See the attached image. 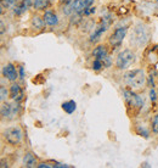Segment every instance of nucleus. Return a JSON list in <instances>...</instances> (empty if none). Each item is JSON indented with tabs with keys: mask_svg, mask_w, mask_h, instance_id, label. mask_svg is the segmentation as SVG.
Masks as SVG:
<instances>
[{
	"mask_svg": "<svg viewBox=\"0 0 158 168\" xmlns=\"http://www.w3.org/2000/svg\"><path fill=\"white\" fill-rule=\"evenodd\" d=\"M128 87H130L133 90H139L142 89L145 83H146V77L142 69H134L128 72L124 76Z\"/></svg>",
	"mask_w": 158,
	"mask_h": 168,
	"instance_id": "nucleus-1",
	"label": "nucleus"
},
{
	"mask_svg": "<svg viewBox=\"0 0 158 168\" xmlns=\"http://www.w3.org/2000/svg\"><path fill=\"white\" fill-rule=\"evenodd\" d=\"M22 131L18 127H9L2 132V138L5 139V141L12 146H16L18 144H21L22 141Z\"/></svg>",
	"mask_w": 158,
	"mask_h": 168,
	"instance_id": "nucleus-2",
	"label": "nucleus"
},
{
	"mask_svg": "<svg viewBox=\"0 0 158 168\" xmlns=\"http://www.w3.org/2000/svg\"><path fill=\"white\" fill-rule=\"evenodd\" d=\"M134 62H135V54L129 49L121 51L116 59V66L119 69H125L130 67Z\"/></svg>",
	"mask_w": 158,
	"mask_h": 168,
	"instance_id": "nucleus-3",
	"label": "nucleus"
},
{
	"mask_svg": "<svg viewBox=\"0 0 158 168\" xmlns=\"http://www.w3.org/2000/svg\"><path fill=\"white\" fill-rule=\"evenodd\" d=\"M123 94H124V98H125L128 106H130V107H133V108H134V107H135V108H141V107H142L144 100H142L139 95H136L133 90H124Z\"/></svg>",
	"mask_w": 158,
	"mask_h": 168,
	"instance_id": "nucleus-4",
	"label": "nucleus"
},
{
	"mask_svg": "<svg viewBox=\"0 0 158 168\" xmlns=\"http://www.w3.org/2000/svg\"><path fill=\"white\" fill-rule=\"evenodd\" d=\"M126 34V27H119L117 28L110 37V44L112 46H119L123 41V39L125 38Z\"/></svg>",
	"mask_w": 158,
	"mask_h": 168,
	"instance_id": "nucleus-5",
	"label": "nucleus"
},
{
	"mask_svg": "<svg viewBox=\"0 0 158 168\" xmlns=\"http://www.w3.org/2000/svg\"><path fill=\"white\" fill-rule=\"evenodd\" d=\"M93 2L94 0H74L71 5V12H74V14L84 12V10L90 7Z\"/></svg>",
	"mask_w": 158,
	"mask_h": 168,
	"instance_id": "nucleus-6",
	"label": "nucleus"
},
{
	"mask_svg": "<svg viewBox=\"0 0 158 168\" xmlns=\"http://www.w3.org/2000/svg\"><path fill=\"white\" fill-rule=\"evenodd\" d=\"M111 25V18L110 17H105L102 21H101V23H100V26L96 28L94 31V33L91 34V37H90V40L91 41H96L100 37H101V34L103 33L107 28H108V26Z\"/></svg>",
	"mask_w": 158,
	"mask_h": 168,
	"instance_id": "nucleus-7",
	"label": "nucleus"
},
{
	"mask_svg": "<svg viewBox=\"0 0 158 168\" xmlns=\"http://www.w3.org/2000/svg\"><path fill=\"white\" fill-rule=\"evenodd\" d=\"M93 56L95 59H98V60L103 61V64L106 61V66H110V64H111L110 57H108V53H107V50L103 45H100V46L95 48L94 51H93Z\"/></svg>",
	"mask_w": 158,
	"mask_h": 168,
	"instance_id": "nucleus-8",
	"label": "nucleus"
},
{
	"mask_svg": "<svg viewBox=\"0 0 158 168\" xmlns=\"http://www.w3.org/2000/svg\"><path fill=\"white\" fill-rule=\"evenodd\" d=\"M2 74L4 77L10 80V82H15L18 77V73L16 71V67L12 65V64H6L4 67H2Z\"/></svg>",
	"mask_w": 158,
	"mask_h": 168,
	"instance_id": "nucleus-9",
	"label": "nucleus"
},
{
	"mask_svg": "<svg viewBox=\"0 0 158 168\" xmlns=\"http://www.w3.org/2000/svg\"><path fill=\"white\" fill-rule=\"evenodd\" d=\"M16 115V106L9 102L1 104V116L4 118H12Z\"/></svg>",
	"mask_w": 158,
	"mask_h": 168,
	"instance_id": "nucleus-10",
	"label": "nucleus"
},
{
	"mask_svg": "<svg viewBox=\"0 0 158 168\" xmlns=\"http://www.w3.org/2000/svg\"><path fill=\"white\" fill-rule=\"evenodd\" d=\"M32 5L31 0H16L15 1V9H13V12L16 15H22L23 12H26L29 6Z\"/></svg>",
	"mask_w": 158,
	"mask_h": 168,
	"instance_id": "nucleus-11",
	"label": "nucleus"
},
{
	"mask_svg": "<svg viewBox=\"0 0 158 168\" xmlns=\"http://www.w3.org/2000/svg\"><path fill=\"white\" fill-rule=\"evenodd\" d=\"M10 98L12 100L20 101L23 98V92L18 84H12L10 88Z\"/></svg>",
	"mask_w": 158,
	"mask_h": 168,
	"instance_id": "nucleus-12",
	"label": "nucleus"
},
{
	"mask_svg": "<svg viewBox=\"0 0 158 168\" xmlns=\"http://www.w3.org/2000/svg\"><path fill=\"white\" fill-rule=\"evenodd\" d=\"M43 18H44L45 23L49 25V26H56L59 23V18H57V16L52 11H45Z\"/></svg>",
	"mask_w": 158,
	"mask_h": 168,
	"instance_id": "nucleus-13",
	"label": "nucleus"
},
{
	"mask_svg": "<svg viewBox=\"0 0 158 168\" xmlns=\"http://www.w3.org/2000/svg\"><path fill=\"white\" fill-rule=\"evenodd\" d=\"M37 160L31 152H26L23 156V166L25 167H35Z\"/></svg>",
	"mask_w": 158,
	"mask_h": 168,
	"instance_id": "nucleus-14",
	"label": "nucleus"
},
{
	"mask_svg": "<svg viewBox=\"0 0 158 168\" xmlns=\"http://www.w3.org/2000/svg\"><path fill=\"white\" fill-rule=\"evenodd\" d=\"M75 108H77V104H75V101H73V100L66 101V102L62 104V110L64 112H67L68 115L73 113V112L75 111Z\"/></svg>",
	"mask_w": 158,
	"mask_h": 168,
	"instance_id": "nucleus-15",
	"label": "nucleus"
},
{
	"mask_svg": "<svg viewBox=\"0 0 158 168\" xmlns=\"http://www.w3.org/2000/svg\"><path fill=\"white\" fill-rule=\"evenodd\" d=\"M49 4V0H34L33 1V6L37 10H44Z\"/></svg>",
	"mask_w": 158,
	"mask_h": 168,
	"instance_id": "nucleus-16",
	"label": "nucleus"
},
{
	"mask_svg": "<svg viewBox=\"0 0 158 168\" xmlns=\"http://www.w3.org/2000/svg\"><path fill=\"white\" fill-rule=\"evenodd\" d=\"M44 23H45L44 18L41 20V18L38 17V16H34V17H33V25L35 26V28H41V27L44 26Z\"/></svg>",
	"mask_w": 158,
	"mask_h": 168,
	"instance_id": "nucleus-17",
	"label": "nucleus"
},
{
	"mask_svg": "<svg viewBox=\"0 0 158 168\" xmlns=\"http://www.w3.org/2000/svg\"><path fill=\"white\" fill-rule=\"evenodd\" d=\"M105 66V64H103V61H101V60H98V59H95L94 64H93V68H94L95 71H98V69H101V68Z\"/></svg>",
	"mask_w": 158,
	"mask_h": 168,
	"instance_id": "nucleus-18",
	"label": "nucleus"
},
{
	"mask_svg": "<svg viewBox=\"0 0 158 168\" xmlns=\"http://www.w3.org/2000/svg\"><path fill=\"white\" fill-rule=\"evenodd\" d=\"M7 95H9V92L6 90V88L1 87L0 88V99H1V101H5V99L7 98Z\"/></svg>",
	"mask_w": 158,
	"mask_h": 168,
	"instance_id": "nucleus-19",
	"label": "nucleus"
},
{
	"mask_svg": "<svg viewBox=\"0 0 158 168\" xmlns=\"http://www.w3.org/2000/svg\"><path fill=\"white\" fill-rule=\"evenodd\" d=\"M152 131L153 133H158V115H156L152 119Z\"/></svg>",
	"mask_w": 158,
	"mask_h": 168,
	"instance_id": "nucleus-20",
	"label": "nucleus"
},
{
	"mask_svg": "<svg viewBox=\"0 0 158 168\" xmlns=\"http://www.w3.org/2000/svg\"><path fill=\"white\" fill-rule=\"evenodd\" d=\"M16 0H1V7H9L12 4H15Z\"/></svg>",
	"mask_w": 158,
	"mask_h": 168,
	"instance_id": "nucleus-21",
	"label": "nucleus"
},
{
	"mask_svg": "<svg viewBox=\"0 0 158 168\" xmlns=\"http://www.w3.org/2000/svg\"><path fill=\"white\" fill-rule=\"evenodd\" d=\"M93 12H95V7H88L87 10H84V15H90Z\"/></svg>",
	"mask_w": 158,
	"mask_h": 168,
	"instance_id": "nucleus-22",
	"label": "nucleus"
},
{
	"mask_svg": "<svg viewBox=\"0 0 158 168\" xmlns=\"http://www.w3.org/2000/svg\"><path fill=\"white\" fill-rule=\"evenodd\" d=\"M150 98H151V100L152 101H155L156 100V98H157V96H156V93H155V90H153V89L150 92Z\"/></svg>",
	"mask_w": 158,
	"mask_h": 168,
	"instance_id": "nucleus-23",
	"label": "nucleus"
},
{
	"mask_svg": "<svg viewBox=\"0 0 158 168\" xmlns=\"http://www.w3.org/2000/svg\"><path fill=\"white\" fill-rule=\"evenodd\" d=\"M38 167L39 168H49V167H54V166H51V165H49V163H40V165H38Z\"/></svg>",
	"mask_w": 158,
	"mask_h": 168,
	"instance_id": "nucleus-24",
	"label": "nucleus"
},
{
	"mask_svg": "<svg viewBox=\"0 0 158 168\" xmlns=\"http://www.w3.org/2000/svg\"><path fill=\"white\" fill-rule=\"evenodd\" d=\"M20 73H21V78H23V67H20Z\"/></svg>",
	"mask_w": 158,
	"mask_h": 168,
	"instance_id": "nucleus-25",
	"label": "nucleus"
},
{
	"mask_svg": "<svg viewBox=\"0 0 158 168\" xmlns=\"http://www.w3.org/2000/svg\"><path fill=\"white\" fill-rule=\"evenodd\" d=\"M4 33V22L1 21V34Z\"/></svg>",
	"mask_w": 158,
	"mask_h": 168,
	"instance_id": "nucleus-26",
	"label": "nucleus"
},
{
	"mask_svg": "<svg viewBox=\"0 0 158 168\" xmlns=\"http://www.w3.org/2000/svg\"><path fill=\"white\" fill-rule=\"evenodd\" d=\"M61 1H62V2H66V1H69V0H61Z\"/></svg>",
	"mask_w": 158,
	"mask_h": 168,
	"instance_id": "nucleus-27",
	"label": "nucleus"
}]
</instances>
